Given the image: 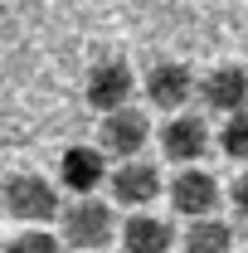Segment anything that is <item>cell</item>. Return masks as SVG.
I'll return each mask as SVG.
<instances>
[{
  "mask_svg": "<svg viewBox=\"0 0 248 253\" xmlns=\"http://www.w3.org/2000/svg\"><path fill=\"white\" fill-rule=\"evenodd\" d=\"M0 205H5L10 219H20V224H49V219H59V190H54V180H44V175H34V170L10 175L5 190H0Z\"/></svg>",
  "mask_w": 248,
  "mask_h": 253,
  "instance_id": "6da1fadb",
  "label": "cell"
},
{
  "mask_svg": "<svg viewBox=\"0 0 248 253\" xmlns=\"http://www.w3.org/2000/svg\"><path fill=\"white\" fill-rule=\"evenodd\" d=\"M112 234H117L112 210L102 200H93V195H73V205L63 210V244L78 253H97L112 244Z\"/></svg>",
  "mask_w": 248,
  "mask_h": 253,
  "instance_id": "7a4b0ae2",
  "label": "cell"
},
{
  "mask_svg": "<svg viewBox=\"0 0 248 253\" xmlns=\"http://www.w3.org/2000/svg\"><path fill=\"white\" fill-rule=\"evenodd\" d=\"M146 141H151V122H146V112H136V107H112V112H102V126H97V146L107 151V156L117 161H131L146 151Z\"/></svg>",
  "mask_w": 248,
  "mask_h": 253,
  "instance_id": "3957f363",
  "label": "cell"
},
{
  "mask_svg": "<svg viewBox=\"0 0 248 253\" xmlns=\"http://www.w3.org/2000/svg\"><path fill=\"white\" fill-rule=\"evenodd\" d=\"M170 210L185 214V219H205L219 210V175L200 170V166H185L175 180H170Z\"/></svg>",
  "mask_w": 248,
  "mask_h": 253,
  "instance_id": "277c9868",
  "label": "cell"
},
{
  "mask_svg": "<svg viewBox=\"0 0 248 253\" xmlns=\"http://www.w3.org/2000/svg\"><path fill=\"white\" fill-rule=\"evenodd\" d=\"M131 93H136V78H131V68H126L122 59L93 63V68H88V78H83V97L93 102L97 112H112V107L131 102Z\"/></svg>",
  "mask_w": 248,
  "mask_h": 253,
  "instance_id": "5b68a950",
  "label": "cell"
},
{
  "mask_svg": "<svg viewBox=\"0 0 248 253\" xmlns=\"http://www.w3.org/2000/svg\"><path fill=\"white\" fill-rule=\"evenodd\" d=\"M161 151L180 166H200L209 156V126L200 122L195 112H175L170 122L161 126Z\"/></svg>",
  "mask_w": 248,
  "mask_h": 253,
  "instance_id": "8992f818",
  "label": "cell"
},
{
  "mask_svg": "<svg viewBox=\"0 0 248 253\" xmlns=\"http://www.w3.org/2000/svg\"><path fill=\"white\" fill-rule=\"evenodd\" d=\"M146 102H151L156 112H180L190 102V93H195V78H190L185 63L165 59V63H151V73H146Z\"/></svg>",
  "mask_w": 248,
  "mask_h": 253,
  "instance_id": "52a82bcc",
  "label": "cell"
},
{
  "mask_svg": "<svg viewBox=\"0 0 248 253\" xmlns=\"http://www.w3.org/2000/svg\"><path fill=\"white\" fill-rule=\"evenodd\" d=\"M200 97H205V107L209 112H239V107H248V68H239V63H219V68H209L205 78H200Z\"/></svg>",
  "mask_w": 248,
  "mask_h": 253,
  "instance_id": "ba28073f",
  "label": "cell"
},
{
  "mask_svg": "<svg viewBox=\"0 0 248 253\" xmlns=\"http://www.w3.org/2000/svg\"><path fill=\"white\" fill-rule=\"evenodd\" d=\"M59 180L73 195H93L107 180V151L102 146H68L59 156Z\"/></svg>",
  "mask_w": 248,
  "mask_h": 253,
  "instance_id": "9c48e42d",
  "label": "cell"
},
{
  "mask_svg": "<svg viewBox=\"0 0 248 253\" xmlns=\"http://www.w3.org/2000/svg\"><path fill=\"white\" fill-rule=\"evenodd\" d=\"M107 185L117 195V205H151L156 190H161V170H156L151 161L131 156L117 166V175H107Z\"/></svg>",
  "mask_w": 248,
  "mask_h": 253,
  "instance_id": "30bf717a",
  "label": "cell"
},
{
  "mask_svg": "<svg viewBox=\"0 0 248 253\" xmlns=\"http://www.w3.org/2000/svg\"><path fill=\"white\" fill-rule=\"evenodd\" d=\"M170 244H175V229H170V219H156V214H136L122 229L126 253H170Z\"/></svg>",
  "mask_w": 248,
  "mask_h": 253,
  "instance_id": "8fae6325",
  "label": "cell"
},
{
  "mask_svg": "<svg viewBox=\"0 0 248 253\" xmlns=\"http://www.w3.org/2000/svg\"><path fill=\"white\" fill-rule=\"evenodd\" d=\"M185 253H234V229L224 219H195L185 234Z\"/></svg>",
  "mask_w": 248,
  "mask_h": 253,
  "instance_id": "7c38bea8",
  "label": "cell"
},
{
  "mask_svg": "<svg viewBox=\"0 0 248 253\" xmlns=\"http://www.w3.org/2000/svg\"><path fill=\"white\" fill-rule=\"evenodd\" d=\"M219 151L229 161H248V107L229 112L224 126H219Z\"/></svg>",
  "mask_w": 248,
  "mask_h": 253,
  "instance_id": "4fadbf2b",
  "label": "cell"
},
{
  "mask_svg": "<svg viewBox=\"0 0 248 253\" xmlns=\"http://www.w3.org/2000/svg\"><path fill=\"white\" fill-rule=\"evenodd\" d=\"M0 253H59V239H54V234H44L39 224H25V234H15Z\"/></svg>",
  "mask_w": 248,
  "mask_h": 253,
  "instance_id": "5bb4252c",
  "label": "cell"
},
{
  "mask_svg": "<svg viewBox=\"0 0 248 253\" xmlns=\"http://www.w3.org/2000/svg\"><path fill=\"white\" fill-rule=\"evenodd\" d=\"M234 210H239V214H248V175H239V180H234Z\"/></svg>",
  "mask_w": 248,
  "mask_h": 253,
  "instance_id": "9a60e30c",
  "label": "cell"
}]
</instances>
